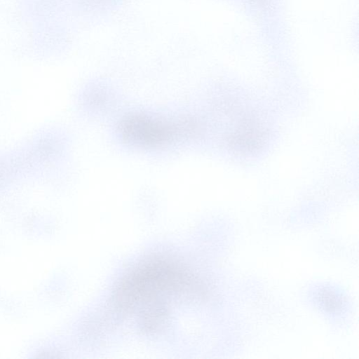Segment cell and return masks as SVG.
Returning a JSON list of instances; mask_svg holds the SVG:
<instances>
[{
    "label": "cell",
    "mask_w": 359,
    "mask_h": 359,
    "mask_svg": "<svg viewBox=\"0 0 359 359\" xmlns=\"http://www.w3.org/2000/svg\"><path fill=\"white\" fill-rule=\"evenodd\" d=\"M185 274L165 263L155 262L138 269L119 287L116 300L122 308H133L158 293L184 289L188 285Z\"/></svg>",
    "instance_id": "cell-1"
},
{
    "label": "cell",
    "mask_w": 359,
    "mask_h": 359,
    "mask_svg": "<svg viewBox=\"0 0 359 359\" xmlns=\"http://www.w3.org/2000/svg\"><path fill=\"white\" fill-rule=\"evenodd\" d=\"M124 137L138 144H156L168 141L176 132V126L147 116L127 117L121 125Z\"/></svg>",
    "instance_id": "cell-2"
}]
</instances>
